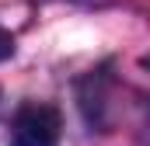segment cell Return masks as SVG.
<instances>
[{"label":"cell","instance_id":"6da1fadb","mask_svg":"<svg viewBox=\"0 0 150 146\" xmlns=\"http://www.w3.org/2000/svg\"><path fill=\"white\" fill-rule=\"evenodd\" d=\"M59 111L32 101L14 115V146H59Z\"/></svg>","mask_w":150,"mask_h":146},{"label":"cell","instance_id":"7a4b0ae2","mask_svg":"<svg viewBox=\"0 0 150 146\" xmlns=\"http://www.w3.org/2000/svg\"><path fill=\"white\" fill-rule=\"evenodd\" d=\"M11 56H14V35H11L7 28H0V63L11 59Z\"/></svg>","mask_w":150,"mask_h":146}]
</instances>
